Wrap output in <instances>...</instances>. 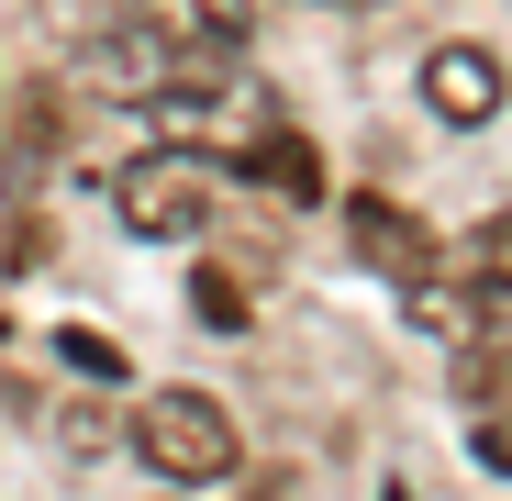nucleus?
I'll use <instances>...</instances> for the list:
<instances>
[{
    "mask_svg": "<svg viewBox=\"0 0 512 501\" xmlns=\"http://www.w3.org/2000/svg\"><path fill=\"white\" fill-rule=\"evenodd\" d=\"M212 201H223V167H212L201 145H156V156H134L123 179H112V212H123V234H145V245H190V234L212 223Z\"/></svg>",
    "mask_w": 512,
    "mask_h": 501,
    "instance_id": "obj_1",
    "label": "nucleus"
},
{
    "mask_svg": "<svg viewBox=\"0 0 512 501\" xmlns=\"http://www.w3.org/2000/svg\"><path fill=\"white\" fill-rule=\"evenodd\" d=\"M134 457H145L156 479H179V490H212V479H234L245 435H234L223 401H201V390H156V401L134 412Z\"/></svg>",
    "mask_w": 512,
    "mask_h": 501,
    "instance_id": "obj_2",
    "label": "nucleus"
},
{
    "mask_svg": "<svg viewBox=\"0 0 512 501\" xmlns=\"http://www.w3.org/2000/svg\"><path fill=\"white\" fill-rule=\"evenodd\" d=\"M346 245H357V268L390 279V290H412V279H435V268H446V257H435V234H423L401 201H379V190L346 201Z\"/></svg>",
    "mask_w": 512,
    "mask_h": 501,
    "instance_id": "obj_3",
    "label": "nucleus"
},
{
    "mask_svg": "<svg viewBox=\"0 0 512 501\" xmlns=\"http://www.w3.org/2000/svg\"><path fill=\"white\" fill-rule=\"evenodd\" d=\"M423 101H435V123H490L501 112V56H479V45H435L423 56Z\"/></svg>",
    "mask_w": 512,
    "mask_h": 501,
    "instance_id": "obj_4",
    "label": "nucleus"
},
{
    "mask_svg": "<svg viewBox=\"0 0 512 501\" xmlns=\"http://www.w3.org/2000/svg\"><path fill=\"white\" fill-rule=\"evenodd\" d=\"M123 12L145 34H167V45H190V56H223V45H245L256 0H123Z\"/></svg>",
    "mask_w": 512,
    "mask_h": 501,
    "instance_id": "obj_5",
    "label": "nucleus"
},
{
    "mask_svg": "<svg viewBox=\"0 0 512 501\" xmlns=\"http://www.w3.org/2000/svg\"><path fill=\"white\" fill-rule=\"evenodd\" d=\"M457 401L512 435V346H479V334H468V346H457Z\"/></svg>",
    "mask_w": 512,
    "mask_h": 501,
    "instance_id": "obj_6",
    "label": "nucleus"
},
{
    "mask_svg": "<svg viewBox=\"0 0 512 501\" xmlns=\"http://www.w3.org/2000/svg\"><path fill=\"white\" fill-rule=\"evenodd\" d=\"M245 179H268L279 201H323V156H312L301 134H256V145H245Z\"/></svg>",
    "mask_w": 512,
    "mask_h": 501,
    "instance_id": "obj_7",
    "label": "nucleus"
},
{
    "mask_svg": "<svg viewBox=\"0 0 512 501\" xmlns=\"http://www.w3.org/2000/svg\"><path fill=\"white\" fill-rule=\"evenodd\" d=\"M457 268H479V279H490V290L512 301V212H490V223H479V234L457 245Z\"/></svg>",
    "mask_w": 512,
    "mask_h": 501,
    "instance_id": "obj_8",
    "label": "nucleus"
},
{
    "mask_svg": "<svg viewBox=\"0 0 512 501\" xmlns=\"http://www.w3.org/2000/svg\"><path fill=\"white\" fill-rule=\"evenodd\" d=\"M190 312H201V323H245V290H234V268H201Z\"/></svg>",
    "mask_w": 512,
    "mask_h": 501,
    "instance_id": "obj_9",
    "label": "nucleus"
}]
</instances>
